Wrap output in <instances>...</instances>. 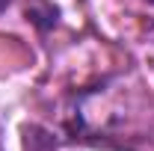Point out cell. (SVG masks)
Instances as JSON below:
<instances>
[{
  "instance_id": "obj_1",
  "label": "cell",
  "mask_w": 154,
  "mask_h": 151,
  "mask_svg": "<svg viewBox=\"0 0 154 151\" xmlns=\"http://www.w3.org/2000/svg\"><path fill=\"white\" fill-rule=\"evenodd\" d=\"M21 151H57V142L42 125H27L21 136Z\"/></svg>"
},
{
  "instance_id": "obj_2",
  "label": "cell",
  "mask_w": 154,
  "mask_h": 151,
  "mask_svg": "<svg viewBox=\"0 0 154 151\" xmlns=\"http://www.w3.org/2000/svg\"><path fill=\"white\" fill-rule=\"evenodd\" d=\"M9 3H12V0H0V12H6V9H9Z\"/></svg>"
}]
</instances>
